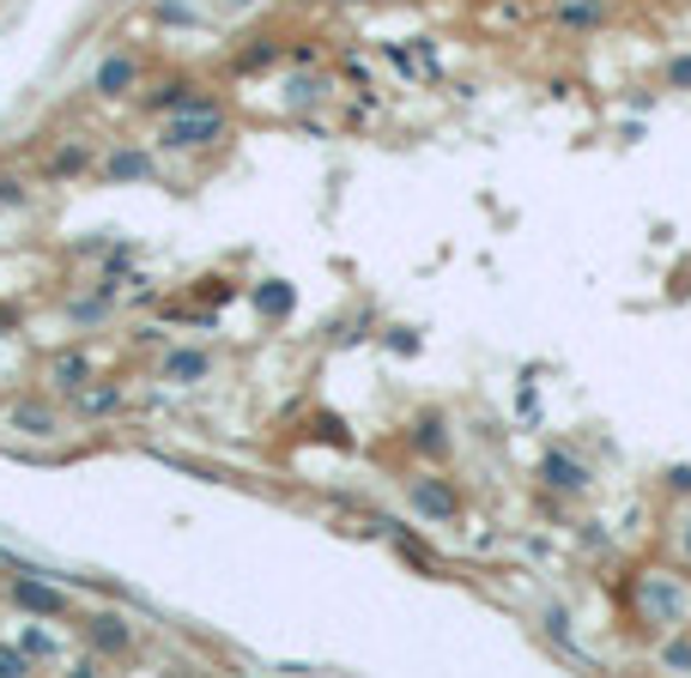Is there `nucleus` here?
<instances>
[{
  "label": "nucleus",
  "instance_id": "23",
  "mask_svg": "<svg viewBox=\"0 0 691 678\" xmlns=\"http://www.w3.org/2000/svg\"><path fill=\"white\" fill-rule=\"evenodd\" d=\"M0 672L7 678H19V672H31V655H24L19 643H0Z\"/></svg>",
  "mask_w": 691,
  "mask_h": 678
},
{
  "label": "nucleus",
  "instance_id": "6",
  "mask_svg": "<svg viewBox=\"0 0 691 678\" xmlns=\"http://www.w3.org/2000/svg\"><path fill=\"white\" fill-rule=\"evenodd\" d=\"M97 176L104 182H152L158 176V146H110L104 158H97Z\"/></svg>",
  "mask_w": 691,
  "mask_h": 678
},
{
  "label": "nucleus",
  "instance_id": "13",
  "mask_svg": "<svg viewBox=\"0 0 691 678\" xmlns=\"http://www.w3.org/2000/svg\"><path fill=\"white\" fill-rule=\"evenodd\" d=\"M553 24L570 36H588L607 24V0H553Z\"/></svg>",
  "mask_w": 691,
  "mask_h": 678
},
{
  "label": "nucleus",
  "instance_id": "22",
  "mask_svg": "<svg viewBox=\"0 0 691 678\" xmlns=\"http://www.w3.org/2000/svg\"><path fill=\"white\" fill-rule=\"evenodd\" d=\"M661 92H691V49H673L661 61Z\"/></svg>",
  "mask_w": 691,
  "mask_h": 678
},
{
  "label": "nucleus",
  "instance_id": "19",
  "mask_svg": "<svg viewBox=\"0 0 691 678\" xmlns=\"http://www.w3.org/2000/svg\"><path fill=\"white\" fill-rule=\"evenodd\" d=\"M656 667L661 672H691V624H680V630H661Z\"/></svg>",
  "mask_w": 691,
  "mask_h": 678
},
{
  "label": "nucleus",
  "instance_id": "20",
  "mask_svg": "<svg viewBox=\"0 0 691 678\" xmlns=\"http://www.w3.org/2000/svg\"><path fill=\"white\" fill-rule=\"evenodd\" d=\"M97 164V152L85 146V139H68V146L55 152V158H49V176H85Z\"/></svg>",
  "mask_w": 691,
  "mask_h": 678
},
{
  "label": "nucleus",
  "instance_id": "11",
  "mask_svg": "<svg viewBox=\"0 0 691 678\" xmlns=\"http://www.w3.org/2000/svg\"><path fill=\"white\" fill-rule=\"evenodd\" d=\"M406 442H413V449L425 455L431 467H443V460H450V449H455V442H450V418H443V413H419L413 425H406Z\"/></svg>",
  "mask_w": 691,
  "mask_h": 678
},
{
  "label": "nucleus",
  "instance_id": "4",
  "mask_svg": "<svg viewBox=\"0 0 691 678\" xmlns=\"http://www.w3.org/2000/svg\"><path fill=\"white\" fill-rule=\"evenodd\" d=\"M406 509H413L419 521H431V528H450V521H461L455 479H443V472H413V479H406Z\"/></svg>",
  "mask_w": 691,
  "mask_h": 678
},
{
  "label": "nucleus",
  "instance_id": "2",
  "mask_svg": "<svg viewBox=\"0 0 691 678\" xmlns=\"http://www.w3.org/2000/svg\"><path fill=\"white\" fill-rule=\"evenodd\" d=\"M637 612L656 630H680V624H691V587L673 570H649L637 575Z\"/></svg>",
  "mask_w": 691,
  "mask_h": 678
},
{
  "label": "nucleus",
  "instance_id": "12",
  "mask_svg": "<svg viewBox=\"0 0 691 678\" xmlns=\"http://www.w3.org/2000/svg\"><path fill=\"white\" fill-rule=\"evenodd\" d=\"M92 376H97V369H92V357H85L80 345H68V352H55V357H49V388H55V394H68V400H73V394H80Z\"/></svg>",
  "mask_w": 691,
  "mask_h": 678
},
{
  "label": "nucleus",
  "instance_id": "21",
  "mask_svg": "<svg viewBox=\"0 0 691 678\" xmlns=\"http://www.w3.org/2000/svg\"><path fill=\"white\" fill-rule=\"evenodd\" d=\"M19 648L31 655V667H49V660H61V643L49 630H37V618H31V630L19 636Z\"/></svg>",
  "mask_w": 691,
  "mask_h": 678
},
{
  "label": "nucleus",
  "instance_id": "1",
  "mask_svg": "<svg viewBox=\"0 0 691 678\" xmlns=\"http://www.w3.org/2000/svg\"><path fill=\"white\" fill-rule=\"evenodd\" d=\"M219 139H230V115L219 97H200V104L164 115V127H158V152H171V158L176 152H207Z\"/></svg>",
  "mask_w": 691,
  "mask_h": 678
},
{
  "label": "nucleus",
  "instance_id": "18",
  "mask_svg": "<svg viewBox=\"0 0 691 678\" xmlns=\"http://www.w3.org/2000/svg\"><path fill=\"white\" fill-rule=\"evenodd\" d=\"M255 310H261L267 322H286V315L298 310V291H291L286 279H261V285H255Z\"/></svg>",
  "mask_w": 691,
  "mask_h": 678
},
{
  "label": "nucleus",
  "instance_id": "27",
  "mask_svg": "<svg viewBox=\"0 0 691 678\" xmlns=\"http://www.w3.org/2000/svg\"><path fill=\"white\" fill-rule=\"evenodd\" d=\"M668 491H680V497H691V467H673V472H668Z\"/></svg>",
  "mask_w": 691,
  "mask_h": 678
},
{
  "label": "nucleus",
  "instance_id": "9",
  "mask_svg": "<svg viewBox=\"0 0 691 678\" xmlns=\"http://www.w3.org/2000/svg\"><path fill=\"white\" fill-rule=\"evenodd\" d=\"M540 484H546L553 497H588L595 472H588L576 455H565V449H546V455H540Z\"/></svg>",
  "mask_w": 691,
  "mask_h": 678
},
{
  "label": "nucleus",
  "instance_id": "8",
  "mask_svg": "<svg viewBox=\"0 0 691 678\" xmlns=\"http://www.w3.org/2000/svg\"><path fill=\"white\" fill-rule=\"evenodd\" d=\"M200 97H207V92H200V80H195V73H171V80H158L152 92H140L134 104L146 109V115H158V122H164V115H176V109L200 104Z\"/></svg>",
  "mask_w": 691,
  "mask_h": 678
},
{
  "label": "nucleus",
  "instance_id": "3",
  "mask_svg": "<svg viewBox=\"0 0 691 678\" xmlns=\"http://www.w3.org/2000/svg\"><path fill=\"white\" fill-rule=\"evenodd\" d=\"M12 606H19L24 618H37V624L73 618V594L61 582H49L43 570H19V575H12Z\"/></svg>",
  "mask_w": 691,
  "mask_h": 678
},
{
  "label": "nucleus",
  "instance_id": "16",
  "mask_svg": "<svg viewBox=\"0 0 691 678\" xmlns=\"http://www.w3.org/2000/svg\"><path fill=\"white\" fill-rule=\"evenodd\" d=\"M115 298H122V291L92 285L85 298H73V303H68V322H73V327H104L110 315H115Z\"/></svg>",
  "mask_w": 691,
  "mask_h": 678
},
{
  "label": "nucleus",
  "instance_id": "17",
  "mask_svg": "<svg viewBox=\"0 0 691 678\" xmlns=\"http://www.w3.org/2000/svg\"><path fill=\"white\" fill-rule=\"evenodd\" d=\"M7 425L24 430V437H55V430H61V413H55L49 400H19V406L7 413Z\"/></svg>",
  "mask_w": 691,
  "mask_h": 678
},
{
  "label": "nucleus",
  "instance_id": "28",
  "mask_svg": "<svg viewBox=\"0 0 691 678\" xmlns=\"http://www.w3.org/2000/svg\"><path fill=\"white\" fill-rule=\"evenodd\" d=\"M680 552H685V564H691V521L680 528Z\"/></svg>",
  "mask_w": 691,
  "mask_h": 678
},
{
  "label": "nucleus",
  "instance_id": "15",
  "mask_svg": "<svg viewBox=\"0 0 691 678\" xmlns=\"http://www.w3.org/2000/svg\"><path fill=\"white\" fill-rule=\"evenodd\" d=\"M140 267V242L134 237H115L104 242V267H97V285H110V291H122V279Z\"/></svg>",
  "mask_w": 691,
  "mask_h": 678
},
{
  "label": "nucleus",
  "instance_id": "14",
  "mask_svg": "<svg viewBox=\"0 0 691 678\" xmlns=\"http://www.w3.org/2000/svg\"><path fill=\"white\" fill-rule=\"evenodd\" d=\"M122 400H127V394H122V382L92 376L80 394H73V413H80V418H110V413H122Z\"/></svg>",
  "mask_w": 691,
  "mask_h": 678
},
{
  "label": "nucleus",
  "instance_id": "25",
  "mask_svg": "<svg viewBox=\"0 0 691 678\" xmlns=\"http://www.w3.org/2000/svg\"><path fill=\"white\" fill-rule=\"evenodd\" d=\"M261 61H279V43H267V36H261V49H249V55H237V67H261Z\"/></svg>",
  "mask_w": 691,
  "mask_h": 678
},
{
  "label": "nucleus",
  "instance_id": "24",
  "mask_svg": "<svg viewBox=\"0 0 691 678\" xmlns=\"http://www.w3.org/2000/svg\"><path fill=\"white\" fill-rule=\"evenodd\" d=\"M382 345H389L394 357H413V352H419V334H413V327H389V334H382Z\"/></svg>",
  "mask_w": 691,
  "mask_h": 678
},
{
  "label": "nucleus",
  "instance_id": "10",
  "mask_svg": "<svg viewBox=\"0 0 691 678\" xmlns=\"http://www.w3.org/2000/svg\"><path fill=\"white\" fill-rule=\"evenodd\" d=\"M158 376L176 382V388H200V382L213 376V352H207V345H164Z\"/></svg>",
  "mask_w": 691,
  "mask_h": 678
},
{
  "label": "nucleus",
  "instance_id": "26",
  "mask_svg": "<svg viewBox=\"0 0 691 678\" xmlns=\"http://www.w3.org/2000/svg\"><path fill=\"white\" fill-rule=\"evenodd\" d=\"M0 207H24V188L12 176H0Z\"/></svg>",
  "mask_w": 691,
  "mask_h": 678
},
{
  "label": "nucleus",
  "instance_id": "7",
  "mask_svg": "<svg viewBox=\"0 0 691 678\" xmlns=\"http://www.w3.org/2000/svg\"><path fill=\"white\" fill-rule=\"evenodd\" d=\"M140 85H146V61L140 55H127V49H115V55H104L97 61V73H92V92L97 97H127V92H140Z\"/></svg>",
  "mask_w": 691,
  "mask_h": 678
},
{
  "label": "nucleus",
  "instance_id": "5",
  "mask_svg": "<svg viewBox=\"0 0 691 678\" xmlns=\"http://www.w3.org/2000/svg\"><path fill=\"white\" fill-rule=\"evenodd\" d=\"M80 643L92 648L97 660H127L140 648V636H134V624H127V612H85L80 618Z\"/></svg>",
  "mask_w": 691,
  "mask_h": 678
}]
</instances>
